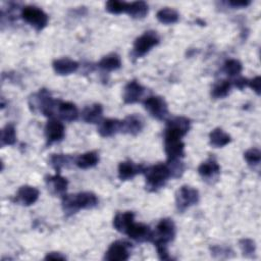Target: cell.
I'll return each instance as SVG.
<instances>
[{
  "label": "cell",
  "instance_id": "cell-7",
  "mask_svg": "<svg viewBox=\"0 0 261 261\" xmlns=\"http://www.w3.org/2000/svg\"><path fill=\"white\" fill-rule=\"evenodd\" d=\"M159 43V37L154 31H148L142 34L136 39L133 47V55L140 58L146 55L153 47L157 46Z\"/></svg>",
  "mask_w": 261,
  "mask_h": 261
},
{
  "label": "cell",
  "instance_id": "cell-24",
  "mask_svg": "<svg viewBox=\"0 0 261 261\" xmlns=\"http://www.w3.org/2000/svg\"><path fill=\"white\" fill-rule=\"evenodd\" d=\"M99 161V156L95 151H89L79 155L74 159L75 165L81 169H88L94 167Z\"/></svg>",
  "mask_w": 261,
  "mask_h": 261
},
{
  "label": "cell",
  "instance_id": "cell-39",
  "mask_svg": "<svg viewBox=\"0 0 261 261\" xmlns=\"http://www.w3.org/2000/svg\"><path fill=\"white\" fill-rule=\"evenodd\" d=\"M233 82H234V83H233L234 86H236L238 89L242 90V89H244L245 87L248 86L249 80H247V79H245V77H238V79H236Z\"/></svg>",
  "mask_w": 261,
  "mask_h": 261
},
{
  "label": "cell",
  "instance_id": "cell-5",
  "mask_svg": "<svg viewBox=\"0 0 261 261\" xmlns=\"http://www.w3.org/2000/svg\"><path fill=\"white\" fill-rule=\"evenodd\" d=\"M57 101L58 100H54L52 98L51 94L46 89H42L30 98L29 105L32 111H39L45 116L52 117L55 115Z\"/></svg>",
  "mask_w": 261,
  "mask_h": 261
},
{
  "label": "cell",
  "instance_id": "cell-15",
  "mask_svg": "<svg viewBox=\"0 0 261 261\" xmlns=\"http://www.w3.org/2000/svg\"><path fill=\"white\" fill-rule=\"evenodd\" d=\"M55 114L58 115L61 120L73 121L79 117V110L73 103L58 100Z\"/></svg>",
  "mask_w": 261,
  "mask_h": 261
},
{
  "label": "cell",
  "instance_id": "cell-29",
  "mask_svg": "<svg viewBox=\"0 0 261 261\" xmlns=\"http://www.w3.org/2000/svg\"><path fill=\"white\" fill-rule=\"evenodd\" d=\"M231 82L228 80H222L214 84V86L211 89V96L215 99L224 98L228 95L230 89H231Z\"/></svg>",
  "mask_w": 261,
  "mask_h": 261
},
{
  "label": "cell",
  "instance_id": "cell-2",
  "mask_svg": "<svg viewBox=\"0 0 261 261\" xmlns=\"http://www.w3.org/2000/svg\"><path fill=\"white\" fill-rule=\"evenodd\" d=\"M175 237V224L170 218L161 219L152 233L151 242L154 243L159 259H170L167 250V244L170 243Z\"/></svg>",
  "mask_w": 261,
  "mask_h": 261
},
{
  "label": "cell",
  "instance_id": "cell-3",
  "mask_svg": "<svg viewBox=\"0 0 261 261\" xmlns=\"http://www.w3.org/2000/svg\"><path fill=\"white\" fill-rule=\"evenodd\" d=\"M98 204L97 196L92 192H81L62 197V208L66 213H75L81 209H92Z\"/></svg>",
  "mask_w": 261,
  "mask_h": 261
},
{
  "label": "cell",
  "instance_id": "cell-19",
  "mask_svg": "<svg viewBox=\"0 0 261 261\" xmlns=\"http://www.w3.org/2000/svg\"><path fill=\"white\" fill-rule=\"evenodd\" d=\"M54 71L59 75H68L75 72L79 68V63L75 60L64 57L53 61L52 63Z\"/></svg>",
  "mask_w": 261,
  "mask_h": 261
},
{
  "label": "cell",
  "instance_id": "cell-12",
  "mask_svg": "<svg viewBox=\"0 0 261 261\" xmlns=\"http://www.w3.org/2000/svg\"><path fill=\"white\" fill-rule=\"evenodd\" d=\"M129 239L143 243V242H151L153 230L144 223H136L135 221L127 227L124 232Z\"/></svg>",
  "mask_w": 261,
  "mask_h": 261
},
{
  "label": "cell",
  "instance_id": "cell-37",
  "mask_svg": "<svg viewBox=\"0 0 261 261\" xmlns=\"http://www.w3.org/2000/svg\"><path fill=\"white\" fill-rule=\"evenodd\" d=\"M251 1H247V0H230L227 2L228 5H230L233 8H241V7H247L248 5H250Z\"/></svg>",
  "mask_w": 261,
  "mask_h": 261
},
{
  "label": "cell",
  "instance_id": "cell-27",
  "mask_svg": "<svg viewBox=\"0 0 261 261\" xmlns=\"http://www.w3.org/2000/svg\"><path fill=\"white\" fill-rule=\"evenodd\" d=\"M98 66L101 69L106 70V71L116 70V69L120 68L121 60H120V57L116 53H110V54L102 57V59L98 63Z\"/></svg>",
  "mask_w": 261,
  "mask_h": 261
},
{
  "label": "cell",
  "instance_id": "cell-11",
  "mask_svg": "<svg viewBox=\"0 0 261 261\" xmlns=\"http://www.w3.org/2000/svg\"><path fill=\"white\" fill-rule=\"evenodd\" d=\"M44 130H45L47 144L49 145L61 141L65 135V128L63 123L59 119H55V118H51L48 120Z\"/></svg>",
  "mask_w": 261,
  "mask_h": 261
},
{
  "label": "cell",
  "instance_id": "cell-4",
  "mask_svg": "<svg viewBox=\"0 0 261 261\" xmlns=\"http://www.w3.org/2000/svg\"><path fill=\"white\" fill-rule=\"evenodd\" d=\"M143 173H145L146 177V188L153 192L162 188L168 178L171 177V172L167 163H157L155 165L145 167Z\"/></svg>",
  "mask_w": 261,
  "mask_h": 261
},
{
  "label": "cell",
  "instance_id": "cell-23",
  "mask_svg": "<svg viewBox=\"0 0 261 261\" xmlns=\"http://www.w3.org/2000/svg\"><path fill=\"white\" fill-rule=\"evenodd\" d=\"M135 214L130 211L117 213L113 218V227L119 231L124 233L127 229V227L134 222Z\"/></svg>",
  "mask_w": 261,
  "mask_h": 261
},
{
  "label": "cell",
  "instance_id": "cell-21",
  "mask_svg": "<svg viewBox=\"0 0 261 261\" xmlns=\"http://www.w3.org/2000/svg\"><path fill=\"white\" fill-rule=\"evenodd\" d=\"M103 107L99 103H95L85 107L82 111V119L87 123H99L102 120Z\"/></svg>",
  "mask_w": 261,
  "mask_h": 261
},
{
  "label": "cell",
  "instance_id": "cell-16",
  "mask_svg": "<svg viewBox=\"0 0 261 261\" xmlns=\"http://www.w3.org/2000/svg\"><path fill=\"white\" fill-rule=\"evenodd\" d=\"M145 166L141 164H136L133 161H123L118 165V177L121 180H128L134 178L137 174L143 173Z\"/></svg>",
  "mask_w": 261,
  "mask_h": 261
},
{
  "label": "cell",
  "instance_id": "cell-8",
  "mask_svg": "<svg viewBox=\"0 0 261 261\" xmlns=\"http://www.w3.org/2000/svg\"><path fill=\"white\" fill-rule=\"evenodd\" d=\"M199 201V192L190 186H181L175 194V205L178 211L184 212Z\"/></svg>",
  "mask_w": 261,
  "mask_h": 261
},
{
  "label": "cell",
  "instance_id": "cell-10",
  "mask_svg": "<svg viewBox=\"0 0 261 261\" xmlns=\"http://www.w3.org/2000/svg\"><path fill=\"white\" fill-rule=\"evenodd\" d=\"M130 244L125 241H115L107 249L104 259L108 261H124L129 258Z\"/></svg>",
  "mask_w": 261,
  "mask_h": 261
},
{
  "label": "cell",
  "instance_id": "cell-13",
  "mask_svg": "<svg viewBox=\"0 0 261 261\" xmlns=\"http://www.w3.org/2000/svg\"><path fill=\"white\" fill-rule=\"evenodd\" d=\"M144 93L145 88L139 82L133 80L125 85L123 89L122 99L126 104H134L142 99Z\"/></svg>",
  "mask_w": 261,
  "mask_h": 261
},
{
  "label": "cell",
  "instance_id": "cell-20",
  "mask_svg": "<svg viewBox=\"0 0 261 261\" xmlns=\"http://www.w3.org/2000/svg\"><path fill=\"white\" fill-rule=\"evenodd\" d=\"M98 124V133L100 134V136L108 138L120 132L121 120L115 118H106L102 119Z\"/></svg>",
  "mask_w": 261,
  "mask_h": 261
},
{
  "label": "cell",
  "instance_id": "cell-34",
  "mask_svg": "<svg viewBox=\"0 0 261 261\" xmlns=\"http://www.w3.org/2000/svg\"><path fill=\"white\" fill-rule=\"evenodd\" d=\"M244 159L247 161V163L251 166H257L259 165L261 161V152L257 148H251L248 149L244 153Z\"/></svg>",
  "mask_w": 261,
  "mask_h": 261
},
{
  "label": "cell",
  "instance_id": "cell-33",
  "mask_svg": "<svg viewBox=\"0 0 261 261\" xmlns=\"http://www.w3.org/2000/svg\"><path fill=\"white\" fill-rule=\"evenodd\" d=\"M106 10L112 14H120L126 12L127 2L124 1H117V0H110L107 1L105 4Z\"/></svg>",
  "mask_w": 261,
  "mask_h": 261
},
{
  "label": "cell",
  "instance_id": "cell-17",
  "mask_svg": "<svg viewBox=\"0 0 261 261\" xmlns=\"http://www.w3.org/2000/svg\"><path fill=\"white\" fill-rule=\"evenodd\" d=\"M39 198V190L33 186H21L16 193V201L24 206H30Z\"/></svg>",
  "mask_w": 261,
  "mask_h": 261
},
{
  "label": "cell",
  "instance_id": "cell-18",
  "mask_svg": "<svg viewBox=\"0 0 261 261\" xmlns=\"http://www.w3.org/2000/svg\"><path fill=\"white\" fill-rule=\"evenodd\" d=\"M45 181H46V185L48 187V190L52 194L61 195V196H63L65 194L68 182H67V179L65 177L60 175L59 172H57L54 175L47 176Z\"/></svg>",
  "mask_w": 261,
  "mask_h": 261
},
{
  "label": "cell",
  "instance_id": "cell-31",
  "mask_svg": "<svg viewBox=\"0 0 261 261\" xmlns=\"http://www.w3.org/2000/svg\"><path fill=\"white\" fill-rule=\"evenodd\" d=\"M73 161L74 159H72L71 156L65 154H52L50 157V164L57 172H59L62 167L68 166V164Z\"/></svg>",
  "mask_w": 261,
  "mask_h": 261
},
{
  "label": "cell",
  "instance_id": "cell-26",
  "mask_svg": "<svg viewBox=\"0 0 261 261\" xmlns=\"http://www.w3.org/2000/svg\"><path fill=\"white\" fill-rule=\"evenodd\" d=\"M125 13L136 19L144 18L148 13V4L145 1H135L127 3Z\"/></svg>",
  "mask_w": 261,
  "mask_h": 261
},
{
  "label": "cell",
  "instance_id": "cell-30",
  "mask_svg": "<svg viewBox=\"0 0 261 261\" xmlns=\"http://www.w3.org/2000/svg\"><path fill=\"white\" fill-rule=\"evenodd\" d=\"M16 142L15 127L12 123H7L1 130V147L13 145Z\"/></svg>",
  "mask_w": 261,
  "mask_h": 261
},
{
  "label": "cell",
  "instance_id": "cell-14",
  "mask_svg": "<svg viewBox=\"0 0 261 261\" xmlns=\"http://www.w3.org/2000/svg\"><path fill=\"white\" fill-rule=\"evenodd\" d=\"M143 127H144L143 118L137 114H132L126 116L123 120H121L120 133L136 136L142 132Z\"/></svg>",
  "mask_w": 261,
  "mask_h": 261
},
{
  "label": "cell",
  "instance_id": "cell-1",
  "mask_svg": "<svg viewBox=\"0 0 261 261\" xmlns=\"http://www.w3.org/2000/svg\"><path fill=\"white\" fill-rule=\"evenodd\" d=\"M190 129V120L184 116L167 120L164 130V151L167 160H179L185 155V144L181 141Z\"/></svg>",
  "mask_w": 261,
  "mask_h": 261
},
{
  "label": "cell",
  "instance_id": "cell-38",
  "mask_svg": "<svg viewBox=\"0 0 261 261\" xmlns=\"http://www.w3.org/2000/svg\"><path fill=\"white\" fill-rule=\"evenodd\" d=\"M46 260H65V256L61 255V253H58V252H51V253H48L45 257Z\"/></svg>",
  "mask_w": 261,
  "mask_h": 261
},
{
  "label": "cell",
  "instance_id": "cell-22",
  "mask_svg": "<svg viewBox=\"0 0 261 261\" xmlns=\"http://www.w3.org/2000/svg\"><path fill=\"white\" fill-rule=\"evenodd\" d=\"M219 172H220V166L213 159H209L205 162H202L198 167V173L203 178H206V179L214 178L219 174Z\"/></svg>",
  "mask_w": 261,
  "mask_h": 261
},
{
  "label": "cell",
  "instance_id": "cell-9",
  "mask_svg": "<svg viewBox=\"0 0 261 261\" xmlns=\"http://www.w3.org/2000/svg\"><path fill=\"white\" fill-rule=\"evenodd\" d=\"M144 107L152 117L158 120H165L169 113L166 101L160 96H150L146 98Z\"/></svg>",
  "mask_w": 261,
  "mask_h": 261
},
{
  "label": "cell",
  "instance_id": "cell-25",
  "mask_svg": "<svg viewBox=\"0 0 261 261\" xmlns=\"http://www.w3.org/2000/svg\"><path fill=\"white\" fill-rule=\"evenodd\" d=\"M209 142L211 146L215 148H221L230 142V136L222 128L216 127L209 134Z\"/></svg>",
  "mask_w": 261,
  "mask_h": 261
},
{
  "label": "cell",
  "instance_id": "cell-28",
  "mask_svg": "<svg viewBox=\"0 0 261 261\" xmlns=\"http://www.w3.org/2000/svg\"><path fill=\"white\" fill-rule=\"evenodd\" d=\"M156 17H157L158 21H160L163 24H173L178 21L179 15H178L177 11L174 10L173 8L165 7V8L158 10Z\"/></svg>",
  "mask_w": 261,
  "mask_h": 261
},
{
  "label": "cell",
  "instance_id": "cell-35",
  "mask_svg": "<svg viewBox=\"0 0 261 261\" xmlns=\"http://www.w3.org/2000/svg\"><path fill=\"white\" fill-rule=\"evenodd\" d=\"M240 247L245 255H252L255 253L256 246L255 242L250 239H243L240 241Z\"/></svg>",
  "mask_w": 261,
  "mask_h": 261
},
{
  "label": "cell",
  "instance_id": "cell-36",
  "mask_svg": "<svg viewBox=\"0 0 261 261\" xmlns=\"http://www.w3.org/2000/svg\"><path fill=\"white\" fill-rule=\"evenodd\" d=\"M248 86L257 94L260 95V89H261V77L259 75L255 76L251 81H249Z\"/></svg>",
  "mask_w": 261,
  "mask_h": 261
},
{
  "label": "cell",
  "instance_id": "cell-6",
  "mask_svg": "<svg viewBox=\"0 0 261 261\" xmlns=\"http://www.w3.org/2000/svg\"><path fill=\"white\" fill-rule=\"evenodd\" d=\"M22 19L31 24L36 31H42L48 24V15L37 6H25L21 10Z\"/></svg>",
  "mask_w": 261,
  "mask_h": 261
},
{
  "label": "cell",
  "instance_id": "cell-32",
  "mask_svg": "<svg viewBox=\"0 0 261 261\" xmlns=\"http://www.w3.org/2000/svg\"><path fill=\"white\" fill-rule=\"evenodd\" d=\"M243 70L242 63L237 59H228L223 64V71L228 76H238Z\"/></svg>",
  "mask_w": 261,
  "mask_h": 261
}]
</instances>
